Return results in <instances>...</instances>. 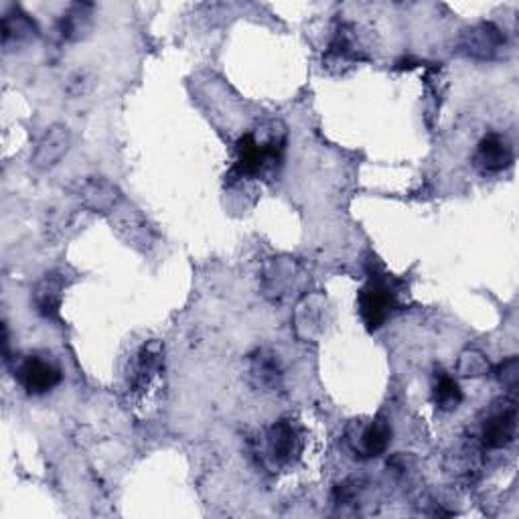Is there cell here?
<instances>
[{
	"label": "cell",
	"mask_w": 519,
	"mask_h": 519,
	"mask_svg": "<svg viewBox=\"0 0 519 519\" xmlns=\"http://www.w3.org/2000/svg\"><path fill=\"white\" fill-rule=\"evenodd\" d=\"M71 146V132L65 124H53L45 130L33 153V167L39 171L53 169L67 155Z\"/></svg>",
	"instance_id": "cell-12"
},
{
	"label": "cell",
	"mask_w": 519,
	"mask_h": 519,
	"mask_svg": "<svg viewBox=\"0 0 519 519\" xmlns=\"http://www.w3.org/2000/svg\"><path fill=\"white\" fill-rule=\"evenodd\" d=\"M67 286V278L61 270L47 272L35 286V307L37 313L45 319H57L61 313L63 303V290Z\"/></svg>",
	"instance_id": "cell-15"
},
{
	"label": "cell",
	"mask_w": 519,
	"mask_h": 519,
	"mask_svg": "<svg viewBox=\"0 0 519 519\" xmlns=\"http://www.w3.org/2000/svg\"><path fill=\"white\" fill-rule=\"evenodd\" d=\"M365 53L359 47L357 31L353 25H339L337 31L333 33V39L327 47V53L323 57V63L331 71H345L347 67H353L355 63L363 61Z\"/></svg>",
	"instance_id": "cell-10"
},
{
	"label": "cell",
	"mask_w": 519,
	"mask_h": 519,
	"mask_svg": "<svg viewBox=\"0 0 519 519\" xmlns=\"http://www.w3.org/2000/svg\"><path fill=\"white\" fill-rule=\"evenodd\" d=\"M321 309V299H307L296 311V329H299L301 337L311 339L321 331Z\"/></svg>",
	"instance_id": "cell-19"
},
{
	"label": "cell",
	"mask_w": 519,
	"mask_h": 519,
	"mask_svg": "<svg viewBox=\"0 0 519 519\" xmlns=\"http://www.w3.org/2000/svg\"><path fill=\"white\" fill-rule=\"evenodd\" d=\"M517 434V408L515 402L509 398H503L501 404L491 410L487 416L483 430H481V442L489 451H499L509 447Z\"/></svg>",
	"instance_id": "cell-7"
},
{
	"label": "cell",
	"mask_w": 519,
	"mask_h": 519,
	"mask_svg": "<svg viewBox=\"0 0 519 519\" xmlns=\"http://www.w3.org/2000/svg\"><path fill=\"white\" fill-rule=\"evenodd\" d=\"M357 309L367 331H378L390 319L396 309V290L388 278H369L359 294Z\"/></svg>",
	"instance_id": "cell-2"
},
{
	"label": "cell",
	"mask_w": 519,
	"mask_h": 519,
	"mask_svg": "<svg viewBox=\"0 0 519 519\" xmlns=\"http://www.w3.org/2000/svg\"><path fill=\"white\" fill-rule=\"evenodd\" d=\"M473 163L483 175L503 173L513 165V148L501 134H487L477 144Z\"/></svg>",
	"instance_id": "cell-11"
},
{
	"label": "cell",
	"mask_w": 519,
	"mask_h": 519,
	"mask_svg": "<svg viewBox=\"0 0 519 519\" xmlns=\"http://www.w3.org/2000/svg\"><path fill=\"white\" fill-rule=\"evenodd\" d=\"M163 343L153 339L144 343L136 353V363L132 369V390L142 394L153 386L163 369Z\"/></svg>",
	"instance_id": "cell-13"
},
{
	"label": "cell",
	"mask_w": 519,
	"mask_h": 519,
	"mask_svg": "<svg viewBox=\"0 0 519 519\" xmlns=\"http://www.w3.org/2000/svg\"><path fill=\"white\" fill-rule=\"evenodd\" d=\"M303 449H305L303 434L292 420L282 418L274 422L264 434V447H262L264 459L276 469L294 465L301 459Z\"/></svg>",
	"instance_id": "cell-3"
},
{
	"label": "cell",
	"mask_w": 519,
	"mask_h": 519,
	"mask_svg": "<svg viewBox=\"0 0 519 519\" xmlns=\"http://www.w3.org/2000/svg\"><path fill=\"white\" fill-rule=\"evenodd\" d=\"M347 447L359 459H376L390 447L392 428L386 418H374L369 422H351L345 432Z\"/></svg>",
	"instance_id": "cell-5"
},
{
	"label": "cell",
	"mask_w": 519,
	"mask_h": 519,
	"mask_svg": "<svg viewBox=\"0 0 519 519\" xmlns=\"http://www.w3.org/2000/svg\"><path fill=\"white\" fill-rule=\"evenodd\" d=\"M94 84H96V78L92 76L88 69H78V71H73L71 76L67 78L65 94L69 98H73V100L86 98L94 90Z\"/></svg>",
	"instance_id": "cell-21"
},
{
	"label": "cell",
	"mask_w": 519,
	"mask_h": 519,
	"mask_svg": "<svg viewBox=\"0 0 519 519\" xmlns=\"http://www.w3.org/2000/svg\"><path fill=\"white\" fill-rule=\"evenodd\" d=\"M507 47V39L493 23H479L467 29L459 39V51L479 61L497 59Z\"/></svg>",
	"instance_id": "cell-8"
},
{
	"label": "cell",
	"mask_w": 519,
	"mask_h": 519,
	"mask_svg": "<svg viewBox=\"0 0 519 519\" xmlns=\"http://www.w3.org/2000/svg\"><path fill=\"white\" fill-rule=\"evenodd\" d=\"M301 268L290 258H272L264 268V292L272 301H282L299 284Z\"/></svg>",
	"instance_id": "cell-14"
},
{
	"label": "cell",
	"mask_w": 519,
	"mask_h": 519,
	"mask_svg": "<svg viewBox=\"0 0 519 519\" xmlns=\"http://www.w3.org/2000/svg\"><path fill=\"white\" fill-rule=\"evenodd\" d=\"M363 491V483L357 481V479H347L343 483H339L333 491V501L335 505H351L359 499Z\"/></svg>",
	"instance_id": "cell-22"
},
{
	"label": "cell",
	"mask_w": 519,
	"mask_h": 519,
	"mask_svg": "<svg viewBox=\"0 0 519 519\" xmlns=\"http://www.w3.org/2000/svg\"><path fill=\"white\" fill-rule=\"evenodd\" d=\"M457 369L463 378H483L491 372V365H489V359L485 357V353H481L477 349H467L461 353Z\"/></svg>",
	"instance_id": "cell-20"
},
{
	"label": "cell",
	"mask_w": 519,
	"mask_h": 519,
	"mask_svg": "<svg viewBox=\"0 0 519 519\" xmlns=\"http://www.w3.org/2000/svg\"><path fill=\"white\" fill-rule=\"evenodd\" d=\"M92 27H94V5L90 3L71 5L59 21V33L69 43H78L86 39L92 33Z\"/></svg>",
	"instance_id": "cell-16"
},
{
	"label": "cell",
	"mask_w": 519,
	"mask_h": 519,
	"mask_svg": "<svg viewBox=\"0 0 519 519\" xmlns=\"http://www.w3.org/2000/svg\"><path fill=\"white\" fill-rule=\"evenodd\" d=\"M497 380H499V384H501L503 388L515 392L517 382H519V361H517L515 355L509 357V359H505V361L497 367Z\"/></svg>",
	"instance_id": "cell-23"
},
{
	"label": "cell",
	"mask_w": 519,
	"mask_h": 519,
	"mask_svg": "<svg viewBox=\"0 0 519 519\" xmlns=\"http://www.w3.org/2000/svg\"><path fill=\"white\" fill-rule=\"evenodd\" d=\"M73 199L90 211L96 213H112L122 203V191L104 177H86L69 187Z\"/></svg>",
	"instance_id": "cell-6"
},
{
	"label": "cell",
	"mask_w": 519,
	"mask_h": 519,
	"mask_svg": "<svg viewBox=\"0 0 519 519\" xmlns=\"http://www.w3.org/2000/svg\"><path fill=\"white\" fill-rule=\"evenodd\" d=\"M282 380L284 367L274 351L262 347L248 357V382L256 392H276L282 386Z\"/></svg>",
	"instance_id": "cell-9"
},
{
	"label": "cell",
	"mask_w": 519,
	"mask_h": 519,
	"mask_svg": "<svg viewBox=\"0 0 519 519\" xmlns=\"http://www.w3.org/2000/svg\"><path fill=\"white\" fill-rule=\"evenodd\" d=\"M286 138V126L280 120H268L244 134L236 144V159L228 175L230 181L272 177L282 165Z\"/></svg>",
	"instance_id": "cell-1"
},
{
	"label": "cell",
	"mask_w": 519,
	"mask_h": 519,
	"mask_svg": "<svg viewBox=\"0 0 519 519\" xmlns=\"http://www.w3.org/2000/svg\"><path fill=\"white\" fill-rule=\"evenodd\" d=\"M432 398H434V404L438 410L451 412V410L459 408V404L463 402V390L455 378H451L447 372L438 369L434 376Z\"/></svg>",
	"instance_id": "cell-18"
},
{
	"label": "cell",
	"mask_w": 519,
	"mask_h": 519,
	"mask_svg": "<svg viewBox=\"0 0 519 519\" xmlns=\"http://www.w3.org/2000/svg\"><path fill=\"white\" fill-rule=\"evenodd\" d=\"M37 37L35 23L19 9H13L3 19V47L11 51V47H21Z\"/></svg>",
	"instance_id": "cell-17"
},
{
	"label": "cell",
	"mask_w": 519,
	"mask_h": 519,
	"mask_svg": "<svg viewBox=\"0 0 519 519\" xmlns=\"http://www.w3.org/2000/svg\"><path fill=\"white\" fill-rule=\"evenodd\" d=\"M61 367L51 355H25L15 367V380L31 396H43L61 384Z\"/></svg>",
	"instance_id": "cell-4"
}]
</instances>
